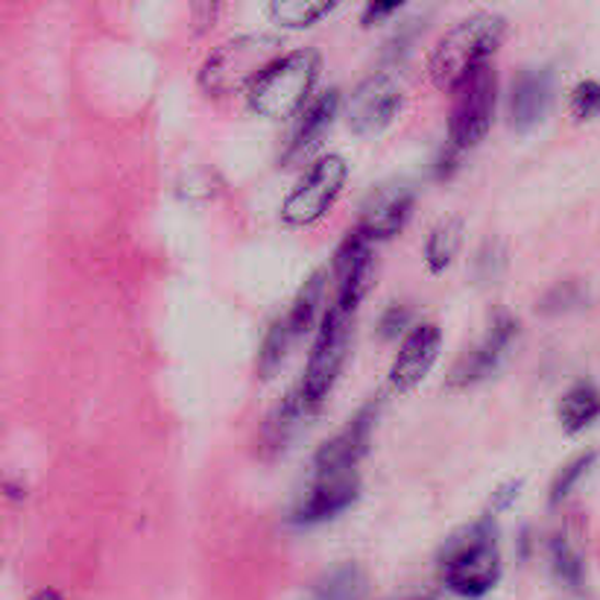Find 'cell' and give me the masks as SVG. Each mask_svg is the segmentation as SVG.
Returning a JSON list of instances; mask_svg holds the SVG:
<instances>
[{
	"mask_svg": "<svg viewBox=\"0 0 600 600\" xmlns=\"http://www.w3.org/2000/svg\"><path fill=\"white\" fill-rule=\"evenodd\" d=\"M507 38V19L495 12H475L446 30L430 47L428 71L434 85L442 91H454L469 73L489 62V56Z\"/></svg>",
	"mask_w": 600,
	"mask_h": 600,
	"instance_id": "obj_1",
	"label": "cell"
},
{
	"mask_svg": "<svg viewBox=\"0 0 600 600\" xmlns=\"http://www.w3.org/2000/svg\"><path fill=\"white\" fill-rule=\"evenodd\" d=\"M442 582L460 598H484L501 580V547L493 516L472 521L448 539L442 554Z\"/></svg>",
	"mask_w": 600,
	"mask_h": 600,
	"instance_id": "obj_2",
	"label": "cell"
},
{
	"mask_svg": "<svg viewBox=\"0 0 600 600\" xmlns=\"http://www.w3.org/2000/svg\"><path fill=\"white\" fill-rule=\"evenodd\" d=\"M281 38L267 33L234 36L215 47L199 68V85L208 97H232L255 85L269 65L281 59Z\"/></svg>",
	"mask_w": 600,
	"mask_h": 600,
	"instance_id": "obj_3",
	"label": "cell"
},
{
	"mask_svg": "<svg viewBox=\"0 0 600 600\" xmlns=\"http://www.w3.org/2000/svg\"><path fill=\"white\" fill-rule=\"evenodd\" d=\"M320 71H323V59L316 50L311 47L290 50L269 65L267 71L261 73V80L252 85L246 94L250 108L269 120L302 115L311 100V91L320 80Z\"/></svg>",
	"mask_w": 600,
	"mask_h": 600,
	"instance_id": "obj_4",
	"label": "cell"
},
{
	"mask_svg": "<svg viewBox=\"0 0 600 600\" xmlns=\"http://www.w3.org/2000/svg\"><path fill=\"white\" fill-rule=\"evenodd\" d=\"M498 103V77L489 62L472 71L458 89L451 91V115H448V141L451 150H472L484 141Z\"/></svg>",
	"mask_w": 600,
	"mask_h": 600,
	"instance_id": "obj_5",
	"label": "cell"
},
{
	"mask_svg": "<svg viewBox=\"0 0 600 600\" xmlns=\"http://www.w3.org/2000/svg\"><path fill=\"white\" fill-rule=\"evenodd\" d=\"M351 341V314L343 308L332 305L320 320V332H316L314 349L308 355L305 376H302V395L308 402L320 404L325 395L332 393L334 381L341 376L346 355H349Z\"/></svg>",
	"mask_w": 600,
	"mask_h": 600,
	"instance_id": "obj_6",
	"label": "cell"
},
{
	"mask_svg": "<svg viewBox=\"0 0 600 600\" xmlns=\"http://www.w3.org/2000/svg\"><path fill=\"white\" fill-rule=\"evenodd\" d=\"M346 176H349V164L343 155H320L281 203V220L287 226H311L323 220L325 211L341 197Z\"/></svg>",
	"mask_w": 600,
	"mask_h": 600,
	"instance_id": "obj_7",
	"label": "cell"
},
{
	"mask_svg": "<svg viewBox=\"0 0 600 600\" xmlns=\"http://www.w3.org/2000/svg\"><path fill=\"white\" fill-rule=\"evenodd\" d=\"M402 108V89L386 71L369 73L346 103V124L360 138L381 135Z\"/></svg>",
	"mask_w": 600,
	"mask_h": 600,
	"instance_id": "obj_8",
	"label": "cell"
},
{
	"mask_svg": "<svg viewBox=\"0 0 600 600\" xmlns=\"http://www.w3.org/2000/svg\"><path fill=\"white\" fill-rule=\"evenodd\" d=\"M369 238L358 229H351L343 243L334 252L332 261V278H334V305L355 314V308L360 305V299L367 296L372 287V250H369Z\"/></svg>",
	"mask_w": 600,
	"mask_h": 600,
	"instance_id": "obj_9",
	"label": "cell"
},
{
	"mask_svg": "<svg viewBox=\"0 0 600 600\" xmlns=\"http://www.w3.org/2000/svg\"><path fill=\"white\" fill-rule=\"evenodd\" d=\"M519 334V323L512 320L510 314H498L489 325V332L484 334V341L472 346V349L463 355V358L454 364L451 376H448L446 386L448 390H463V386H472L477 381H484L501 367V360L507 358L512 341Z\"/></svg>",
	"mask_w": 600,
	"mask_h": 600,
	"instance_id": "obj_10",
	"label": "cell"
},
{
	"mask_svg": "<svg viewBox=\"0 0 600 600\" xmlns=\"http://www.w3.org/2000/svg\"><path fill=\"white\" fill-rule=\"evenodd\" d=\"M439 346H442V332L437 323L411 325L390 367V386L395 393H411L413 386H419L428 378L439 358Z\"/></svg>",
	"mask_w": 600,
	"mask_h": 600,
	"instance_id": "obj_11",
	"label": "cell"
},
{
	"mask_svg": "<svg viewBox=\"0 0 600 600\" xmlns=\"http://www.w3.org/2000/svg\"><path fill=\"white\" fill-rule=\"evenodd\" d=\"M416 206V194L411 185L393 182V185H381L369 194V199L360 208L358 232H364L369 241H386L407 226Z\"/></svg>",
	"mask_w": 600,
	"mask_h": 600,
	"instance_id": "obj_12",
	"label": "cell"
},
{
	"mask_svg": "<svg viewBox=\"0 0 600 600\" xmlns=\"http://www.w3.org/2000/svg\"><path fill=\"white\" fill-rule=\"evenodd\" d=\"M376 404H367L355 419H349V425H346L341 434H334L332 439H325L314 458L316 475H346V472H355L360 458L369 451V439H372V428H376Z\"/></svg>",
	"mask_w": 600,
	"mask_h": 600,
	"instance_id": "obj_13",
	"label": "cell"
},
{
	"mask_svg": "<svg viewBox=\"0 0 600 600\" xmlns=\"http://www.w3.org/2000/svg\"><path fill=\"white\" fill-rule=\"evenodd\" d=\"M360 481L358 472L346 475H316L311 489L302 495V501L296 504L290 521L293 524H320L325 519H334L337 512L358 501Z\"/></svg>",
	"mask_w": 600,
	"mask_h": 600,
	"instance_id": "obj_14",
	"label": "cell"
},
{
	"mask_svg": "<svg viewBox=\"0 0 600 600\" xmlns=\"http://www.w3.org/2000/svg\"><path fill=\"white\" fill-rule=\"evenodd\" d=\"M554 100V73L547 68H524L510 85V126L528 132L542 124Z\"/></svg>",
	"mask_w": 600,
	"mask_h": 600,
	"instance_id": "obj_15",
	"label": "cell"
},
{
	"mask_svg": "<svg viewBox=\"0 0 600 600\" xmlns=\"http://www.w3.org/2000/svg\"><path fill=\"white\" fill-rule=\"evenodd\" d=\"M337 108H341V91L328 89L323 94H316L311 103L305 106V112L299 115L293 126V135L287 141V150L281 155L285 164L302 162L308 153H314L320 141L325 138V132L332 129L334 117H337Z\"/></svg>",
	"mask_w": 600,
	"mask_h": 600,
	"instance_id": "obj_16",
	"label": "cell"
},
{
	"mask_svg": "<svg viewBox=\"0 0 600 600\" xmlns=\"http://www.w3.org/2000/svg\"><path fill=\"white\" fill-rule=\"evenodd\" d=\"M311 411H314V404L308 402L299 386H296L293 393H287L285 402L278 404L276 413H273L267 419V425H264V434H261L264 448H273V451L287 448V442H290V439L299 434V428L305 425Z\"/></svg>",
	"mask_w": 600,
	"mask_h": 600,
	"instance_id": "obj_17",
	"label": "cell"
},
{
	"mask_svg": "<svg viewBox=\"0 0 600 600\" xmlns=\"http://www.w3.org/2000/svg\"><path fill=\"white\" fill-rule=\"evenodd\" d=\"M463 217L451 215L442 217L434 229H430L428 241H425V261H428L430 273H446L451 267V261L458 258L460 246H463Z\"/></svg>",
	"mask_w": 600,
	"mask_h": 600,
	"instance_id": "obj_18",
	"label": "cell"
},
{
	"mask_svg": "<svg viewBox=\"0 0 600 600\" xmlns=\"http://www.w3.org/2000/svg\"><path fill=\"white\" fill-rule=\"evenodd\" d=\"M556 416H559V422H563V428L568 434H580V430L589 428L591 422L600 416V390L595 384H589V381L574 384L559 399Z\"/></svg>",
	"mask_w": 600,
	"mask_h": 600,
	"instance_id": "obj_19",
	"label": "cell"
},
{
	"mask_svg": "<svg viewBox=\"0 0 600 600\" xmlns=\"http://www.w3.org/2000/svg\"><path fill=\"white\" fill-rule=\"evenodd\" d=\"M325 287H328V269H316V273L308 276L305 285L299 287L293 305L287 311V320H290V328H293L296 337L305 334L316 323L320 308L325 302Z\"/></svg>",
	"mask_w": 600,
	"mask_h": 600,
	"instance_id": "obj_20",
	"label": "cell"
},
{
	"mask_svg": "<svg viewBox=\"0 0 600 600\" xmlns=\"http://www.w3.org/2000/svg\"><path fill=\"white\" fill-rule=\"evenodd\" d=\"M293 328H290V320L287 316H278L273 320V325L264 334V341H261L258 349V360H255V369H258L261 378H273L281 369L287 358V349H290V343H293Z\"/></svg>",
	"mask_w": 600,
	"mask_h": 600,
	"instance_id": "obj_21",
	"label": "cell"
},
{
	"mask_svg": "<svg viewBox=\"0 0 600 600\" xmlns=\"http://www.w3.org/2000/svg\"><path fill=\"white\" fill-rule=\"evenodd\" d=\"M367 591V577L358 565H341L314 586L311 600H360Z\"/></svg>",
	"mask_w": 600,
	"mask_h": 600,
	"instance_id": "obj_22",
	"label": "cell"
},
{
	"mask_svg": "<svg viewBox=\"0 0 600 600\" xmlns=\"http://www.w3.org/2000/svg\"><path fill=\"white\" fill-rule=\"evenodd\" d=\"M332 10L334 3H316V0H276L269 7V19L281 27H311Z\"/></svg>",
	"mask_w": 600,
	"mask_h": 600,
	"instance_id": "obj_23",
	"label": "cell"
},
{
	"mask_svg": "<svg viewBox=\"0 0 600 600\" xmlns=\"http://www.w3.org/2000/svg\"><path fill=\"white\" fill-rule=\"evenodd\" d=\"M551 568H554L556 580L563 582L565 589L577 591L582 586V577H586L582 556L565 536L551 539Z\"/></svg>",
	"mask_w": 600,
	"mask_h": 600,
	"instance_id": "obj_24",
	"label": "cell"
},
{
	"mask_svg": "<svg viewBox=\"0 0 600 600\" xmlns=\"http://www.w3.org/2000/svg\"><path fill=\"white\" fill-rule=\"evenodd\" d=\"M595 460H598V451H586V454H577L572 463H565V466L556 472L554 484H551V504L565 501V498L572 495L574 486H577V481L589 472Z\"/></svg>",
	"mask_w": 600,
	"mask_h": 600,
	"instance_id": "obj_25",
	"label": "cell"
},
{
	"mask_svg": "<svg viewBox=\"0 0 600 600\" xmlns=\"http://www.w3.org/2000/svg\"><path fill=\"white\" fill-rule=\"evenodd\" d=\"M580 305H586V290H582L580 281H559L539 302V311L542 314H563V311H572V308Z\"/></svg>",
	"mask_w": 600,
	"mask_h": 600,
	"instance_id": "obj_26",
	"label": "cell"
},
{
	"mask_svg": "<svg viewBox=\"0 0 600 600\" xmlns=\"http://www.w3.org/2000/svg\"><path fill=\"white\" fill-rule=\"evenodd\" d=\"M572 108L577 117L600 115V82L595 80L580 82L572 94Z\"/></svg>",
	"mask_w": 600,
	"mask_h": 600,
	"instance_id": "obj_27",
	"label": "cell"
},
{
	"mask_svg": "<svg viewBox=\"0 0 600 600\" xmlns=\"http://www.w3.org/2000/svg\"><path fill=\"white\" fill-rule=\"evenodd\" d=\"M407 325H411V311L404 305H390L384 311V316H381L378 328H381V337H384V341H393V337H399ZM407 332H411V328H407Z\"/></svg>",
	"mask_w": 600,
	"mask_h": 600,
	"instance_id": "obj_28",
	"label": "cell"
},
{
	"mask_svg": "<svg viewBox=\"0 0 600 600\" xmlns=\"http://www.w3.org/2000/svg\"><path fill=\"white\" fill-rule=\"evenodd\" d=\"M501 264H504L501 243H486L484 250H481V255H477V276H481V281H493V278H498Z\"/></svg>",
	"mask_w": 600,
	"mask_h": 600,
	"instance_id": "obj_29",
	"label": "cell"
},
{
	"mask_svg": "<svg viewBox=\"0 0 600 600\" xmlns=\"http://www.w3.org/2000/svg\"><path fill=\"white\" fill-rule=\"evenodd\" d=\"M519 489H521V481H507V484L498 486V489L493 493V498H489V516L507 510V507L519 498Z\"/></svg>",
	"mask_w": 600,
	"mask_h": 600,
	"instance_id": "obj_30",
	"label": "cell"
},
{
	"mask_svg": "<svg viewBox=\"0 0 600 600\" xmlns=\"http://www.w3.org/2000/svg\"><path fill=\"white\" fill-rule=\"evenodd\" d=\"M393 12H399V3H367V10H364V27H369V24H376V21L386 19V15H393Z\"/></svg>",
	"mask_w": 600,
	"mask_h": 600,
	"instance_id": "obj_31",
	"label": "cell"
},
{
	"mask_svg": "<svg viewBox=\"0 0 600 600\" xmlns=\"http://www.w3.org/2000/svg\"><path fill=\"white\" fill-rule=\"evenodd\" d=\"M33 600H65L56 589H42L38 595H33Z\"/></svg>",
	"mask_w": 600,
	"mask_h": 600,
	"instance_id": "obj_32",
	"label": "cell"
}]
</instances>
